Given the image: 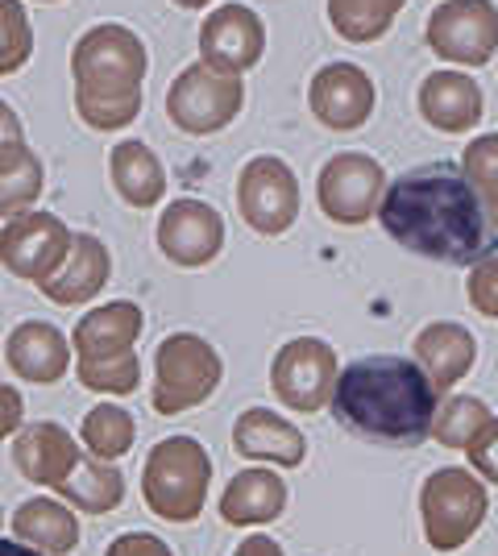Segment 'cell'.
<instances>
[{"label":"cell","instance_id":"16","mask_svg":"<svg viewBox=\"0 0 498 556\" xmlns=\"http://www.w3.org/2000/svg\"><path fill=\"white\" fill-rule=\"evenodd\" d=\"M266 54V25L245 4H220L200 25V63L229 75H245Z\"/></svg>","mask_w":498,"mask_h":556},{"label":"cell","instance_id":"36","mask_svg":"<svg viewBox=\"0 0 498 556\" xmlns=\"http://www.w3.org/2000/svg\"><path fill=\"white\" fill-rule=\"evenodd\" d=\"M22 416H25V399L17 394V387L0 382V441L17 437V428H22Z\"/></svg>","mask_w":498,"mask_h":556},{"label":"cell","instance_id":"13","mask_svg":"<svg viewBox=\"0 0 498 556\" xmlns=\"http://www.w3.org/2000/svg\"><path fill=\"white\" fill-rule=\"evenodd\" d=\"M75 232L54 212H22L0 229V266L25 282H47L72 254Z\"/></svg>","mask_w":498,"mask_h":556},{"label":"cell","instance_id":"1","mask_svg":"<svg viewBox=\"0 0 498 556\" xmlns=\"http://www.w3.org/2000/svg\"><path fill=\"white\" fill-rule=\"evenodd\" d=\"M382 232L416 257L440 266H477L495 257L498 229L457 163H424L395 175L379 204Z\"/></svg>","mask_w":498,"mask_h":556},{"label":"cell","instance_id":"32","mask_svg":"<svg viewBox=\"0 0 498 556\" xmlns=\"http://www.w3.org/2000/svg\"><path fill=\"white\" fill-rule=\"evenodd\" d=\"M34 54V25L22 0H0V79L17 75Z\"/></svg>","mask_w":498,"mask_h":556},{"label":"cell","instance_id":"2","mask_svg":"<svg viewBox=\"0 0 498 556\" xmlns=\"http://www.w3.org/2000/svg\"><path fill=\"white\" fill-rule=\"evenodd\" d=\"M436 399L440 394L416 357L374 353L336 374L329 412L357 441L416 448L432 437V419L440 407Z\"/></svg>","mask_w":498,"mask_h":556},{"label":"cell","instance_id":"10","mask_svg":"<svg viewBox=\"0 0 498 556\" xmlns=\"http://www.w3.org/2000/svg\"><path fill=\"white\" fill-rule=\"evenodd\" d=\"M238 212L258 237H283L299 220V179L291 163L258 154L238 175Z\"/></svg>","mask_w":498,"mask_h":556},{"label":"cell","instance_id":"31","mask_svg":"<svg viewBox=\"0 0 498 556\" xmlns=\"http://www.w3.org/2000/svg\"><path fill=\"white\" fill-rule=\"evenodd\" d=\"M461 175L470 179V187L477 191V200L486 204L490 220L498 229V134H482L465 146L461 154Z\"/></svg>","mask_w":498,"mask_h":556},{"label":"cell","instance_id":"20","mask_svg":"<svg viewBox=\"0 0 498 556\" xmlns=\"http://www.w3.org/2000/svg\"><path fill=\"white\" fill-rule=\"evenodd\" d=\"M486 113V96L465 71H432L420 84V116L440 134H470Z\"/></svg>","mask_w":498,"mask_h":556},{"label":"cell","instance_id":"41","mask_svg":"<svg viewBox=\"0 0 498 556\" xmlns=\"http://www.w3.org/2000/svg\"><path fill=\"white\" fill-rule=\"evenodd\" d=\"M0 523H4V510H0Z\"/></svg>","mask_w":498,"mask_h":556},{"label":"cell","instance_id":"21","mask_svg":"<svg viewBox=\"0 0 498 556\" xmlns=\"http://www.w3.org/2000/svg\"><path fill=\"white\" fill-rule=\"evenodd\" d=\"M416 362L432 378L436 394H449L457 382H465L477 362L474 332L457 320H432L416 332Z\"/></svg>","mask_w":498,"mask_h":556},{"label":"cell","instance_id":"3","mask_svg":"<svg viewBox=\"0 0 498 556\" xmlns=\"http://www.w3.org/2000/svg\"><path fill=\"white\" fill-rule=\"evenodd\" d=\"M145 71H150V54L129 25H92L72 50L79 121L95 134L129 129L142 113Z\"/></svg>","mask_w":498,"mask_h":556},{"label":"cell","instance_id":"15","mask_svg":"<svg viewBox=\"0 0 498 556\" xmlns=\"http://www.w3.org/2000/svg\"><path fill=\"white\" fill-rule=\"evenodd\" d=\"M374 79L354 63H329L311 75L308 104L311 116L332 134H354L374 116Z\"/></svg>","mask_w":498,"mask_h":556},{"label":"cell","instance_id":"17","mask_svg":"<svg viewBox=\"0 0 498 556\" xmlns=\"http://www.w3.org/2000/svg\"><path fill=\"white\" fill-rule=\"evenodd\" d=\"M42 159L29 150L25 141V125L17 121V113L0 100V216L13 220L38 204L42 195Z\"/></svg>","mask_w":498,"mask_h":556},{"label":"cell","instance_id":"4","mask_svg":"<svg viewBox=\"0 0 498 556\" xmlns=\"http://www.w3.org/2000/svg\"><path fill=\"white\" fill-rule=\"evenodd\" d=\"M138 337H142V307L133 300H113L84 312V320L72 332L79 387L95 394L138 391L142 387V362L133 349Z\"/></svg>","mask_w":498,"mask_h":556},{"label":"cell","instance_id":"26","mask_svg":"<svg viewBox=\"0 0 498 556\" xmlns=\"http://www.w3.org/2000/svg\"><path fill=\"white\" fill-rule=\"evenodd\" d=\"M13 540H22L29 548L47 556H67L79 544V519L75 507H67L63 498H50V494H34L25 498L17 515H13Z\"/></svg>","mask_w":498,"mask_h":556},{"label":"cell","instance_id":"19","mask_svg":"<svg viewBox=\"0 0 498 556\" xmlns=\"http://www.w3.org/2000/svg\"><path fill=\"white\" fill-rule=\"evenodd\" d=\"M108 275H113V257L104 250V241L92 232H75L67 262L47 282H38V291L59 307H84L108 287Z\"/></svg>","mask_w":498,"mask_h":556},{"label":"cell","instance_id":"30","mask_svg":"<svg viewBox=\"0 0 498 556\" xmlns=\"http://www.w3.org/2000/svg\"><path fill=\"white\" fill-rule=\"evenodd\" d=\"M490 416L495 412L474 394H445V403L436 407V419H432V441L440 448H465Z\"/></svg>","mask_w":498,"mask_h":556},{"label":"cell","instance_id":"40","mask_svg":"<svg viewBox=\"0 0 498 556\" xmlns=\"http://www.w3.org/2000/svg\"><path fill=\"white\" fill-rule=\"evenodd\" d=\"M38 4H59V0H38Z\"/></svg>","mask_w":498,"mask_h":556},{"label":"cell","instance_id":"18","mask_svg":"<svg viewBox=\"0 0 498 556\" xmlns=\"http://www.w3.org/2000/svg\"><path fill=\"white\" fill-rule=\"evenodd\" d=\"M84 462V448L75 444V437L63 428V424H29L17 432V444H13V465H17V473H22L25 482H34V486H50L59 490L67 478H72V469Z\"/></svg>","mask_w":498,"mask_h":556},{"label":"cell","instance_id":"14","mask_svg":"<svg viewBox=\"0 0 498 556\" xmlns=\"http://www.w3.org/2000/svg\"><path fill=\"white\" fill-rule=\"evenodd\" d=\"M158 250L166 254V262H175L183 270H200V266L216 262L225 250L220 212L204 200H170L158 216Z\"/></svg>","mask_w":498,"mask_h":556},{"label":"cell","instance_id":"29","mask_svg":"<svg viewBox=\"0 0 498 556\" xmlns=\"http://www.w3.org/2000/svg\"><path fill=\"white\" fill-rule=\"evenodd\" d=\"M133 437H138V424L117 403H95L84 416V428H79V441L88 448V457L108 465H117L133 448Z\"/></svg>","mask_w":498,"mask_h":556},{"label":"cell","instance_id":"37","mask_svg":"<svg viewBox=\"0 0 498 556\" xmlns=\"http://www.w3.org/2000/svg\"><path fill=\"white\" fill-rule=\"evenodd\" d=\"M233 556H286V553H283V544L270 540V535H245Z\"/></svg>","mask_w":498,"mask_h":556},{"label":"cell","instance_id":"35","mask_svg":"<svg viewBox=\"0 0 498 556\" xmlns=\"http://www.w3.org/2000/svg\"><path fill=\"white\" fill-rule=\"evenodd\" d=\"M104 556H175V553L166 548V540H158V535L125 532V535H117L108 548H104Z\"/></svg>","mask_w":498,"mask_h":556},{"label":"cell","instance_id":"12","mask_svg":"<svg viewBox=\"0 0 498 556\" xmlns=\"http://www.w3.org/2000/svg\"><path fill=\"white\" fill-rule=\"evenodd\" d=\"M382 191H386L382 163L370 159V154H357V150L332 154L324 170H320V184H316L320 212L329 216L332 225H345V229H357V225L379 216Z\"/></svg>","mask_w":498,"mask_h":556},{"label":"cell","instance_id":"8","mask_svg":"<svg viewBox=\"0 0 498 556\" xmlns=\"http://www.w3.org/2000/svg\"><path fill=\"white\" fill-rule=\"evenodd\" d=\"M245 109V84L241 75L216 71L208 63H191L175 75L166 88V116L188 138H213L229 129Z\"/></svg>","mask_w":498,"mask_h":556},{"label":"cell","instance_id":"23","mask_svg":"<svg viewBox=\"0 0 498 556\" xmlns=\"http://www.w3.org/2000/svg\"><path fill=\"white\" fill-rule=\"evenodd\" d=\"M233 453L245 457V462H270L283 465V469H295L308 457V441L291 419L274 416L266 407H250L233 424Z\"/></svg>","mask_w":498,"mask_h":556},{"label":"cell","instance_id":"6","mask_svg":"<svg viewBox=\"0 0 498 556\" xmlns=\"http://www.w3.org/2000/svg\"><path fill=\"white\" fill-rule=\"evenodd\" d=\"M490 515V494L474 469H432L420 486V523L432 553H461Z\"/></svg>","mask_w":498,"mask_h":556},{"label":"cell","instance_id":"34","mask_svg":"<svg viewBox=\"0 0 498 556\" xmlns=\"http://www.w3.org/2000/svg\"><path fill=\"white\" fill-rule=\"evenodd\" d=\"M465 457H470V469H474L482 482H495L498 486V416H490L482 424V432L465 444Z\"/></svg>","mask_w":498,"mask_h":556},{"label":"cell","instance_id":"24","mask_svg":"<svg viewBox=\"0 0 498 556\" xmlns=\"http://www.w3.org/2000/svg\"><path fill=\"white\" fill-rule=\"evenodd\" d=\"M220 519L229 528H261L286 510V482L274 469H241L220 494Z\"/></svg>","mask_w":498,"mask_h":556},{"label":"cell","instance_id":"25","mask_svg":"<svg viewBox=\"0 0 498 556\" xmlns=\"http://www.w3.org/2000/svg\"><path fill=\"white\" fill-rule=\"evenodd\" d=\"M108 179H113V191H117L120 200L138 212L158 208L166 195L163 159L138 138L113 146V154H108Z\"/></svg>","mask_w":498,"mask_h":556},{"label":"cell","instance_id":"27","mask_svg":"<svg viewBox=\"0 0 498 556\" xmlns=\"http://www.w3.org/2000/svg\"><path fill=\"white\" fill-rule=\"evenodd\" d=\"M59 498L67 503V507L84 510V515H108V510L120 507V498H125V478H120L117 465L108 462H79L72 469V478L59 486Z\"/></svg>","mask_w":498,"mask_h":556},{"label":"cell","instance_id":"39","mask_svg":"<svg viewBox=\"0 0 498 556\" xmlns=\"http://www.w3.org/2000/svg\"><path fill=\"white\" fill-rule=\"evenodd\" d=\"M170 4H179V9H188V13H200V9H208L213 0H170Z\"/></svg>","mask_w":498,"mask_h":556},{"label":"cell","instance_id":"5","mask_svg":"<svg viewBox=\"0 0 498 556\" xmlns=\"http://www.w3.org/2000/svg\"><path fill=\"white\" fill-rule=\"evenodd\" d=\"M213 486V457L195 437H166L142 465V498L166 523H195Z\"/></svg>","mask_w":498,"mask_h":556},{"label":"cell","instance_id":"33","mask_svg":"<svg viewBox=\"0 0 498 556\" xmlns=\"http://www.w3.org/2000/svg\"><path fill=\"white\" fill-rule=\"evenodd\" d=\"M465 295H470V303H474V312H482L486 320H498V254L482 257L477 266H470Z\"/></svg>","mask_w":498,"mask_h":556},{"label":"cell","instance_id":"28","mask_svg":"<svg viewBox=\"0 0 498 556\" xmlns=\"http://www.w3.org/2000/svg\"><path fill=\"white\" fill-rule=\"evenodd\" d=\"M404 4L407 0H329V25L336 29V38L354 47H370L391 34Z\"/></svg>","mask_w":498,"mask_h":556},{"label":"cell","instance_id":"38","mask_svg":"<svg viewBox=\"0 0 498 556\" xmlns=\"http://www.w3.org/2000/svg\"><path fill=\"white\" fill-rule=\"evenodd\" d=\"M0 556H47V553L29 548V544H22V540H0Z\"/></svg>","mask_w":498,"mask_h":556},{"label":"cell","instance_id":"11","mask_svg":"<svg viewBox=\"0 0 498 556\" xmlns=\"http://www.w3.org/2000/svg\"><path fill=\"white\" fill-rule=\"evenodd\" d=\"M436 59L457 67H486L498 50V9L490 0H445L424 29Z\"/></svg>","mask_w":498,"mask_h":556},{"label":"cell","instance_id":"9","mask_svg":"<svg viewBox=\"0 0 498 556\" xmlns=\"http://www.w3.org/2000/svg\"><path fill=\"white\" fill-rule=\"evenodd\" d=\"M336 349L320 337H295L286 341L274 362H270V391L283 403L286 412H299V416H316L324 412L336 387Z\"/></svg>","mask_w":498,"mask_h":556},{"label":"cell","instance_id":"22","mask_svg":"<svg viewBox=\"0 0 498 556\" xmlns=\"http://www.w3.org/2000/svg\"><path fill=\"white\" fill-rule=\"evenodd\" d=\"M4 362L9 370L25 378V382H38V387H54L63 374L72 370V345L67 337L47 320H25L9 332L4 341Z\"/></svg>","mask_w":498,"mask_h":556},{"label":"cell","instance_id":"7","mask_svg":"<svg viewBox=\"0 0 498 556\" xmlns=\"http://www.w3.org/2000/svg\"><path fill=\"white\" fill-rule=\"evenodd\" d=\"M225 362L204 337L195 332H170L154 349V391L150 403L158 416H183L208 403L220 391Z\"/></svg>","mask_w":498,"mask_h":556}]
</instances>
